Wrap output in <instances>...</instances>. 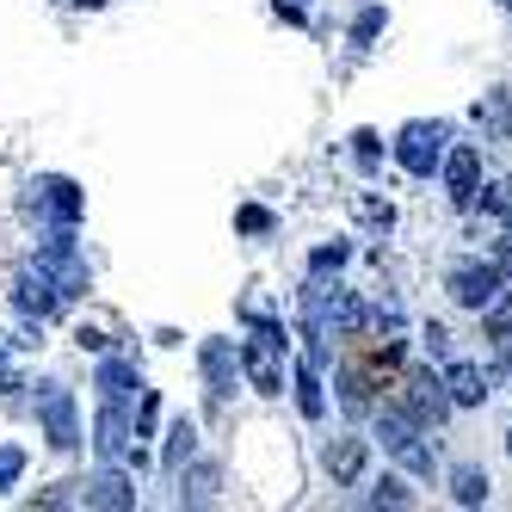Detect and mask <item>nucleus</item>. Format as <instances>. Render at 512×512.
I'll list each match as a JSON object with an SVG mask.
<instances>
[{"label":"nucleus","instance_id":"nucleus-1","mask_svg":"<svg viewBox=\"0 0 512 512\" xmlns=\"http://www.w3.org/2000/svg\"><path fill=\"white\" fill-rule=\"evenodd\" d=\"M377 438L383 451L401 457L414 475H432V445H426V426L408 414V408H377Z\"/></svg>","mask_w":512,"mask_h":512},{"label":"nucleus","instance_id":"nucleus-2","mask_svg":"<svg viewBox=\"0 0 512 512\" xmlns=\"http://www.w3.org/2000/svg\"><path fill=\"white\" fill-rule=\"evenodd\" d=\"M445 142H451V130L445 124H408L395 136V161L408 167L414 179H432L438 173V161H445Z\"/></svg>","mask_w":512,"mask_h":512},{"label":"nucleus","instance_id":"nucleus-3","mask_svg":"<svg viewBox=\"0 0 512 512\" xmlns=\"http://www.w3.org/2000/svg\"><path fill=\"white\" fill-rule=\"evenodd\" d=\"M445 290H451V297H457L463 309L482 315V309L500 297V290H506V278H500V266H494V260H463V266H451Z\"/></svg>","mask_w":512,"mask_h":512},{"label":"nucleus","instance_id":"nucleus-4","mask_svg":"<svg viewBox=\"0 0 512 512\" xmlns=\"http://www.w3.org/2000/svg\"><path fill=\"white\" fill-rule=\"evenodd\" d=\"M408 414L420 426H445L451 420V395H445V383H438L432 371H414L408 377Z\"/></svg>","mask_w":512,"mask_h":512},{"label":"nucleus","instance_id":"nucleus-5","mask_svg":"<svg viewBox=\"0 0 512 512\" xmlns=\"http://www.w3.org/2000/svg\"><path fill=\"white\" fill-rule=\"evenodd\" d=\"M445 395H451V408H482L488 401V371L482 364H469V358H457V364H445Z\"/></svg>","mask_w":512,"mask_h":512},{"label":"nucleus","instance_id":"nucleus-6","mask_svg":"<svg viewBox=\"0 0 512 512\" xmlns=\"http://www.w3.org/2000/svg\"><path fill=\"white\" fill-rule=\"evenodd\" d=\"M438 173H445V186L457 204H475V179H482V149H445V161H438Z\"/></svg>","mask_w":512,"mask_h":512},{"label":"nucleus","instance_id":"nucleus-7","mask_svg":"<svg viewBox=\"0 0 512 512\" xmlns=\"http://www.w3.org/2000/svg\"><path fill=\"white\" fill-rule=\"evenodd\" d=\"M475 118H482V130H488L494 142H512V93H506V87L482 93V105H475Z\"/></svg>","mask_w":512,"mask_h":512},{"label":"nucleus","instance_id":"nucleus-8","mask_svg":"<svg viewBox=\"0 0 512 512\" xmlns=\"http://www.w3.org/2000/svg\"><path fill=\"white\" fill-rule=\"evenodd\" d=\"M451 500H457V506H488V469L457 463V469H451Z\"/></svg>","mask_w":512,"mask_h":512},{"label":"nucleus","instance_id":"nucleus-9","mask_svg":"<svg viewBox=\"0 0 512 512\" xmlns=\"http://www.w3.org/2000/svg\"><path fill=\"white\" fill-rule=\"evenodd\" d=\"M364 457H371V451H364V438H340V445L327 451V469H334V482H358V475H364Z\"/></svg>","mask_w":512,"mask_h":512},{"label":"nucleus","instance_id":"nucleus-10","mask_svg":"<svg viewBox=\"0 0 512 512\" xmlns=\"http://www.w3.org/2000/svg\"><path fill=\"white\" fill-rule=\"evenodd\" d=\"M241 358H247V377H253V383H260L266 395H278V371H272V358H266V346H247Z\"/></svg>","mask_w":512,"mask_h":512},{"label":"nucleus","instance_id":"nucleus-11","mask_svg":"<svg viewBox=\"0 0 512 512\" xmlns=\"http://www.w3.org/2000/svg\"><path fill=\"white\" fill-rule=\"evenodd\" d=\"M340 401H346L352 414H364V408H371V377H364V371H346V377H340Z\"/></svg>","mask_w":512,"mask_h":512},{"label":"nucleus","instance_id":"nucleus-12","mask_svg":"<svg viewBox=\"0 0 512 512\" xmlns=\"http://www.w3.org/2000/svg\"><path fill=\"white\" fill-rule=\"evenodd\" d=\"M482 210L500 216V223H512V179H494V186H482Z\"/></svg>","mask_w":512,"mask_h":512},{"label":"nucleus","instance_id":"nucleus-13","mask_svg":"<svg viewBox=\"0 0 512 512\" xmlns=\"http://www.w3.org/2000/svg\"><path fill=\"white\" fill-rule=\"evenodd\" d=\"M371 506H414V494H408V482H395V475H383V482L371 488Z\"/></svg>","mask_w":512,"mask_h":512},{"label":"nucleus","instance_id":"nucleus-14","mask_svg":"<svg viewBox=\"0 0 512 512\" xmlns=\"http://www.w3.org/2000/svg\"><path fill=\"white\" fill-rule=\"evenodd\" d=\"M297 401H303V414H321V389H315V371L297 377Z\"/></svg>","mask_w":512,"mask_h":512},{"label":"nucleus","instance_id":"nucleus-15","mask_svg":"<svg viewBox=\"0 0 512 512\" xmlns=\"http://www.w3.org/2000/svg\"><path fill=\"white\" fill-rule=\"evenodd\" d=\"M506 451H512V432H506Z\"/></svg>","mask_w":512,"mask_h":512},{"label":"nucleus","instance_id":"nucleus-16","mask_svg":"<svg viewBox=\"0 0 512 512\" xmlns=\"http://www.w3.org/2000/svg\"><path fill=\"white\" fill-rule=\"evenodd\" d=\"M506 371H512V352H506Z\"/></svg>","mask_w":512,"mask_h":512},{"label":"nucleus","instance_id":"nucleus-17","mask_svg":"<svg viewBox=\"0 0 512 512\" xmlns=\"http://www.w3.org/2000/svg\"><path fill=\"white\" fill-rule=\"evenodd\" d=\"M506 7H512V0H506Z\"/></svg>","mask_w":512,"mask_h":512}]
</instances>
